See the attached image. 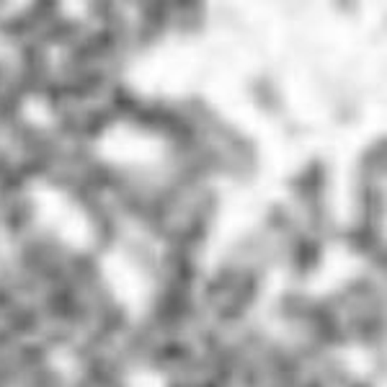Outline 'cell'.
I'll return each instance as SVG.
<instances>
[{"label":"cell","mask_w":387,"mask_h":387,"mask_svg":"<svg viewBox=\"0 0 387 387\" xmlns=\"http://www.w3.org/2000/svg\"><path fill=\"white\" fill-rule=\"evenodd\" d=\"M106 271H109L112 284L119 290V297L124 299L127 305H140L142 297H145V287H142L140 274L127 266V261L112 258L109 261V266H106Z\"/></svg>","instance_id":"obj_1"}]
</instances>
